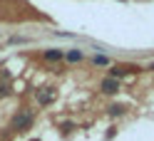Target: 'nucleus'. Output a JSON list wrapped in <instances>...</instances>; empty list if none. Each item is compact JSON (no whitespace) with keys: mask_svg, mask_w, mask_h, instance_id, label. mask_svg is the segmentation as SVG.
I'll return each mask as SVG.
<instances>
[{"mask_svg":"<svg viewBox=\"0 0 154 141\" xmlns=\"http://www.w3.org/2000/svg\"><path fill=\"white\" fill-rule=\"evenodd\" d=\"M30 124H32V111H20V114H15V119H13V129L15 131L30 129Z\"/></svg>","mask_w":154,"mask_h":141,"instance_id":"obj_1","label":"nucleus"},{"mask_svg":"<svg viewBox=\"0 0 154 141\" xmlns=\"http://www.w3.org/2000/svg\"><path fill=\"white\" fill-rule=\"evenodd\" d=\"M119 89V84H117V79H102V92L104 94H114V92H117Z\"/></svg>","mask_w":154,"mask_h":141,"instance_id":"obj_2","label":"nucleus"},{"mask_svg":"<svg viewBox=\"0 0 154 141\" xmlns=\"http://www.w3.org/2000/svg\"><path fill=\"white\" fill-rule=\"evenodd\" d=\"M52 99H55V92L52 89H40V92H37V101H40V104H50Z\"/></svg>","mask_w":154,"mask_h":141,"instance_id":"obj_3","label":"nucleus"},{"mask_svg":"<svg viewBox=\"0 0 154 141\" xmlns=\"http://www.w3.org/2000/svg\"><path fill=\"white\" fill-rule=\"evenodd\" d=\"M62 57H65V54H62L60 50H47V52H45V60H47V62H57V60H62Z\"/></svg>","mask_w":154,"mask_h":141,"instance_id":"obj_4","label":"nucleus"},{"mask_svg":"<svg viewBox=\"0 0 154 141\" xmlns=\"http://www.w3.org/2000/svg\"><path fill=\"white\" fill-rule=\"evenodd\" d=\"M65 57H67V62H80V60H82V52H77V50H72V52H67Z\"/></svg>","mask_w":154,"mask_h":141,"instance_id":"obj_5","label":"nucleus"},{"mask_svg":"<svg viewBox=\"0 0 154 141\" xmlns=\"http://www.w3.org/2000/svg\"><path fill=\"white\" fill-rule=\"evenodd\" d=\"M109 114H112V116H122V114H124V107H119V104L109 107Z\"/></svg>","mask_w":154,"mask_h":141,"instance_id":"obj_6","label":"nucleus"},{"mask_svg":"<svg viewBox=\"0 0 154 141\" xmlns=\"http://www.w3.org/2000/svg\"><path fill=\"white\" fill-rule=\"evenodd\" d=\"M109 60L107 57H102V54H97V57H94V64H107Z\"/></svg>","mask_w":154,"mask_h":141,"instance_id":"obj_7","label":"nucleus"},{"mask_svg":"<svg viewBox=\"0 0 154 141\" xmlns=\"http://www.w3.org/2000/svg\"><path fill=\"white\" fill-rule=\"evenodd\" d=\"M5 94H10V87L8 84H0V97H5Z\"/></svg>","mask_w":154,"mask_h":141,"instance_id":"obj_8","label":"nucleus"},{"mask_svg":"<svg viewBox=\"0 0 154 141\" xmlns=\"http://www.w3.org/2000/svg\"><path fill=\"white\" fill-rule=\"evenodd\" d=\"M149 69H152V72H154V62H152V64H149Z\"/></svg>","mask_w":154,"mask_h":141,"instance_id":"obj_9","label":"nucleus"},{"mask_svg":"<svg viewBox=\"0 0 154 141\" xmlns=\"http://www.w3.org/2000/svg\"><path fill=\"white\" fill-rule=\"evenodd\" d=\"M32 141H40V139H32Z\"/></svg>","mask_w":154,"mask_h":141,"instance_id":"obj_10","label":"nucleus"}]
</instances>
